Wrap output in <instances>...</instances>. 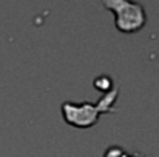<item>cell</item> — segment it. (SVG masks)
Listing matches in <instances>:
<instances>
[{
    "mask_svg": "<svg viewBox=\"0 0 159 157\" xmlns=\"http://www.w3.org/2000/svg\"><path fill=\"white\" fill-rule=\"evenodd\" d=\"M119 96L117 88H111L105 93L96 103H91L88 100H84L82 103L74 102H63L60 109L65 122L76 128H91L98 123L99 117L107 112H116L114 103Z\"/></svg>",
    "mask_w": 159,
    "mask_h": 157,
    "instance_id": "1",
    "label": "cell"
},
{
    "mask_svg": "<svg viewBox=\"0 0 159 157\" xmlns=\"http://www.w3.org/2000/svg\"><path fill=\"white\" fill-rule=\"evenodd\" d=\"M104 6L114 14L116 28L122 33H136L147 23V14L142 3L134 0H104Z\"/></svg>",
    "mask_w": 159,
    "mask_h": 157,
    "instance_id": "2",
    "label": "cell"
},
{
    "mask_svg": "<svg viewBox=\"0 0 159 157\" xmlns=\"http://www.w3.org/2000/svg\"><path fill=\"white\" fill-rule=\"evenodd\" d=\"M93 85L98 88V89H101V91H104V94L108 93L111 88H113V82H111V79L108 77V76H99V77H96L94 79V82H93Z\"/></svg>",
    "mask_w": 159,
    "mask_h": 157,
    "instance_id": "3",
    "label": "cell"
},
{
    "mask_svg": "<svg viewBox=\"0 0 159 157\" xmlns=\"http://www.w3.org/2000/svg\"><path fill=\"white\" fill-rule=\"evenodd\" d=\"M104 157H128V153L119 145H111L105 150Z\"/></svg>",
    "mask_w": 159,
    "mask_h": 157,
    "instance_id": "4",
    "label": "cell"
},
{
    "mask_svg": "<svg viewBox=\"0 0 159 157\" xmlns=\"http://www.w3.org/2000/svg\"><path fill=\"white\" fill-rule=\"evenodd\" d=\"M128 157H142V156L138 154V153H134V154H128Z\"/></svg>",
    "mask_w": 159,
    "mask_h": 157,
    "instance_id": "5",
    "label": "cell"
}]
</instances>
